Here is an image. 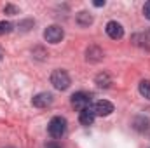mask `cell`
Returning <instances> with one entry per match:
<instances>
[{"instance_id":"13","label":"cell","mask_w":150,"mask_h":148,"mask_svg":"<svg viewBox=\"0 0 150 148\" xmlns=\"http://www.w3.org/2000/svg\"><path fill=\"white\" fill-rule=\"evenodd\" d=\"M12 30V25L9 21H0V35H5Z\"/></svg>"},{"instance_id":"16","label":"cell","mask_w":150,"mask_h":148,"mask_svg":"<svg viewBox=\"0 0 150 148\" xmlns=\"http://www.w3.org/2000/svg\"><path fill=\"white\" fill-rule=\"evenodd\" d=\"M44 148H61V147H59L56 141H49V143H45V145H44Z\"/></svg>"},{"instance_id":"6","label":"cell","mask_w":150,"mask_h":148,"mask_svg":"<svg viewBox=\"0 0 150 148\" xmlns=\"http://www.w3.org/2000/svg\"><path fill=\"white\" fill-rule=\"evenodd\" d=\"M52 101H54V98L51 92H38L32 98V105L35 108H47L52 105Z\"/></svg>"},{"instance_id":"5","label":"cell","mask_w":150,"mask_h":148,"mask_svg":"<svg viewBox=\"0 0 150 148\" xmlns=\"http://www.w3.org/2000/svg\"><path fill=\"white\" fill-rule=\"evenodd\" d=\"M113 110H115V106L107 99H100L93 105V111H94L96 117H108Z\"/></svg>"},{"instance_id":"14","label":"cell","mask_w":150,"mask_h":148,"mask_svg":"<svg viewBox=\"0 0 150 148\" xmlns=\"http://www.w3.org/2000/svg\"><path fill=\"white\" fill-rule=\"evenodd\" d=\"M4 11H5V14H18V12H19V9H18L16 5H12V4H7Z\"/></svg>"},{"instance_id":"12","label":"cell","mask_w":150,"mask_h":148,"mask_svg":"<svg viewBox=\"0 0 150 148\" xmlns=\"http://www.w3.org/2000/svg\"><path fill=\"white\" fill-rule=\"evenodd\" d=\"M138 91H140V94H142L145 99L150 101V80H142L140 85H138Z\"/></svg>"},{"instance_id":"19","label":"cell","mask_w":150,"mask_h":148,"mask_svg":"<svg viewBox=\"0 0 150 148\" xmlns=\"http://www.w3.org/2000/svg\"><path fill=\"white\" fill-rule=\"evenodd\" d=\"M7 148H14V147H7Z\"/></svg>"},{"instance_id":"2","label":"cell","mask_w":150,"mask_h":148,"mask_svg":"<svg viewBox=\"0 0 150 148\" xmlns=\"http://www.w3.org/2000/svg\"><path fill=\"white\" fill-rule=\"evenodd\" d=\"M51 84L58 91H67L72 85V80H70V75L67 73L65 70H54L51 73Z\"/></svg>"},{"instance_id":"1","label":"cell","mask_w":150,"mask_h":148,"mask_svg":"<svg viewBox=\"0 0 150 148\" xmlns=\"http://www.w3.org/2000/svg\"><path fill=\"white\" fill-rule=\"evenodd\" d=\"M67 125H68L67 118L61 117V115H56V117H52V118L49 120V124H47V132H49L51 138L59 140V138L65 136V132H67Z\"/></svg>"},{"instance_id":"17","label":"cell","mask_w":150,"mask_h":148,"mask_svg":"<svg viewBox=\"0 0 150 148\" xmlns=\"http://www.w3.org/2000/svg\"><path fill=\"white\" fill-rule=\"evenodd\" d=\"M93 5H94V7H103V5H105V0H94Z\"/></svg>"},{"instance_id":"4","label":"cell","mask_w":150,"mask_h":148,"mask_svg":"<svg viewBox=\"0 0 150 148\" xmlns=\"http://www.w3.org/2000/svg\"><path fill=\"white\" fill-rule=\"evenodd\" d=\"M63 37H65V30L58 25H51L44 30V38L49 44H59L63 40Z\"/></svg>"},{"instance_id":"15","label":"cell","mask_w":150,"mask_h":148,"mask_svg":"<svg viewBox=\"0 0 150 148\" xmlns=\"http://www.w3.org/2000/svg\"><path fill=\"white\" fill-rule=\"evenodd\" d=\"M143 16H145L147 19H150V0L143 5Z\"/></svg>"},{"instance_id":"18","label":"cell","mask_w":150,"mask_h":148,"mask_svg":"<svg viewBox=\"0 0 150 148\" xmlns=\"http://www.w3.org/2000/svg\"><path fill=\"white\" fill-rule=\"evenodd\" d=\"M0 61H2V52H0Z\"/></svg>"},{"instance_id":"10","label":"cell","mask_w":150,"mask_h":148,"mask_svg":"<svg viewBox=\"0 0 150 148\" xmlns=\"http://www.w3.org/2000/svg\"><path fill=\"white\" fill-rule=\"evenodd\" d=\"M93 21H94V18H93V14H91V12H87V11H80V12L75 16V23H77L79 26H82V28L91 26V25H93Z\"/></svg>"},{"instance_id":"9","label":"cell","mask_w":150,"mask_h":148,"mask_svg":"<svg viewBox=\"0 0 150 148\" xmlns=\"http://www.w3.org/2000/svg\"><path fill=\"white\" fill-rule=\"evenodd\" d=\"M94 118H96V115H94V111H93V106H87V108H84L82 111H79V122H80L82 125H86V127L93 125Z\"/></svg>"},{"instance_id":"11","label":"cell","mask_w":150,"mask_h":148,"mask_svg":"<svg viewBox=\"0 0 150 148\" xmlns=\"http://www.w3.org/2000/svg\"><path fill=\"white\" fill-rule=\"evenodd\" d=\"M94 82H96V85H98V87H103V89H107V87H110V84H112V77L107 73V72H101V73L96 75Z\"/></svg>"},{"instance_id":"3","label":"cell","mask_w":150,"mask_h":148,"mask_svg":"<svg viewBox=\"0 0 150 148\" xmlns=\"http://www.w3.org/2000/svg\"><path fill=\"white\" fill-rule=\"evenodd\" d=\"M70 105H72V108L82 111L84 108L91 106V94H87L84 91L75 92V94H72V98H70Z\"/></svg>"},{"instance_id":"7","label":"cell","mask_w":150,"mask_h":148,"mask_svg":"<svg viewBox=\"0 0 150 148\" xmlns=\"http://www.w3.org/2000/svg\"><path fill=\"white\" fill-rule=\"evenodd\" d=\"M105 32H107V35L112 40H120V38L124 37V28L117 21H108L107 26H105Z\"/></svg>"},{"instance_id":"8","label":"cell","mask_w":150,"mask_h":148,"mask_svg":"<svg viewBox=\"0 0 150 148\" xmlns=\"http://www.w3.org/2000/svg\"><path fill=\"white\" fill-rule=\"evenodd\" d=\"M86 59L91 61V63L101 61V59H103V51H101V47H98V45H89V47L86 49Z\"/></svg>"}]
</instances>
